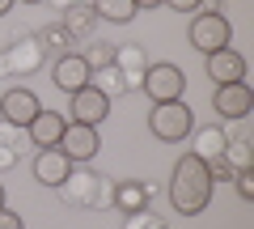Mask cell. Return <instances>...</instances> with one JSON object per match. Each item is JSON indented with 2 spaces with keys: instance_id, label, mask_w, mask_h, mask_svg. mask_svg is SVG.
<instances>
[{
  "instance_id": "44dd1931",
  "label": "cell",
  "mask_w": 254,
  "mask_h": 229,
  "mask_svg": "<svg viewBox=\"0 0 254 229\" xmlns=\"http://www.w3.org/2000/svg\"><path fill=\"white\" fill-rule=\"evenodd\" d=\"M233 183H237V195L242 200H254V170H237Z\"/></svg>"
},
{
  "instance_id": "4fadbf2b",
  "label": "cell",
  "mask_w": 254,
  "mask_h": 229,
  "mask_svg": "<svg viewBox=\"0 0 254 229\" xmlns=\"http://www.w3.org/2000/svg\"><path fill=\"white\" fill-rule=\"evenodd\" d=\"M225 145H229V132L220 128V119L216 123H195L190 128V153L199 157V161H220L225 157Z\"/></svg>"
},
{
  "instance_id": "9a60e30c",
  "label": "cell",
  "mask_w": 254,
  "mask_h": 229,
  "mask_svg": "<svg viewBox=\"0 0 254 229\" xmlns=\"http://www.w3.org/2000/svg\"><path fill=\"white\" fill-rule=\"evenodd\" d=\"M98 178H102V174H93L89 165H72V170H68V178L60 183V191L68 195L72 204H89L93 191H98Z\"/></svg>"
},
{
  "instance_id": "30bf717a",
  "label": "cell",
  "mask_w": 254,
  "mask_h": 229,
  "mask_svg": "<svg viewBox=\"0 0 254 229\" xmlns=\"http://www.w3.org/2000/svg\"><path fill=\"white\" fill-rule=\"evenodd\" d=\"M203 73H208V81H216V85L246 81V55L233 51V47H220V51L203 55Z\"/></svg>"
},
{
  "instance_id": "52a82bcc",
  "label": "cell",
  "mask_w": 254,
  "mask_h": 229,
  "mask_svg": "<svg viewBox=\"0 0 254 229\" xmlns=\"http://www.w3.org/2000/svg\"><path fill=\"white\" fill-rule=\"evenodd\" d=\"M212 110H216L220 119H250L254 110V89L246 81H229V85H216L212 89Z\"/></svg>"
},
{
  "instance_id": "5b68a950",
  "label": "cell",
  "mask_w": 254,
  "mask_h": 229,
  "mask_svg": "<svg viewBox=\"0 0 254 229\" xmlns=\"http://www.w3.org/2000/svg\"><path fill=\"white\" fill-rule=\"evenodd\" d=\"M106 115H110V93L102 89V85H85V89L68 93V119H72V123H89V128H98Z\"/></svg>"
},
{
  "instance_id": "83f0119b",
  "label": "cell",
  "mask_w": 254,
  "mask_h": 229,
  "mask_svg": "<svg viewBox=\"0 0 254 229\" xmlns=\"http://www.w3.org/2000/svg\"><path fill=\"white\" fill-rule=\"evenodd\" d=\"M0 208H4V183H0Z\"/></svg>"
},
{
  "instance_id": "8fae6325",
  "label": "cell",
  "mask_w": 254,
  "mask_h": 229,
  "mask_svg": "<svg viewBox=\"0 0 254 229\" xmlns=\"http://www.w3.org/2000/svg\"><path fill=\"white\" fill-rule=\"evenodd\" d=\"M64 128H68V115H60V110H38L34 119L26 123V140L34 149H55L64 136Z\"/></svg>"
},
{
  "instance_id": "7a4b0ae2",
  "label": "cell",
  "mask_w": 254,
  "mask_h": 229,
  "mask_svg": "<svg viewBox=\"0 0 254 229\" xmlns=\"http://www.w3.org/2000/svg\"><path fill=\"white\" fill-rule=\"evenodd\" d=\"M190 128H195V110L187 106V102H157L153 115H148V132H153L161 145H182V140L190 136Z\"/></svg>"
},
{
  "instance_id": "cb8c5ba5",
  "label": "cell",
  "mask_w": 254,
  "mask_h": 229,
  "mask_svg": "<svg viewBox=\"0 0 254 229\" xmlns=\"http://www.w3.org/2000/svg\"><path fill=\"white\" fill-rule=\"evenodd\" d=\"M161 4H170L174 13H195V9L203 4V0H161Z\"/></svg>"
},
{
  "instance_id": "f1b7e54d",
  "label": "cell",
  "mask_w": 254,
  "mask_h": 229,
  "mask_svg": "<svg viewBox=\"0 0 254 229\" xmlns=\"http://www.w3.org/2000/svg\"><path fill=\"white\" fill-rule=\"evenodd\" d=\"M21 4H43V0H21Z\"/></svg>"
},
{
  "instance_id": "ba28073f",
  "label": "cell",
  "mask_w": 254,
  "mask_h": 229,
  "mask_svg": "<svg viewBox=\"0 0 254 229\" xmlns=\"http://www.w3.org/2000/svg\"><path fill=\"white\" fill-rule=\"evenodd\" d=\"M38 110H43V102H38L34 89H26V85H13L9 93H0V119L13 123V128L26 132V123L34 119Z\"/></svg>"
},
{
  "instance_id": "9c48e42d",
  "label": "cell",
  "mask_w": 254,
  "mask_h": 229,
  "mask_svg": "<svg viewBox=\"0 0 254 229\" xmlns=\"http://www.w3.org/2000/svg\"><path fill=\"white\" fill-rule=\"evenodd\" d=\"M51 81H55V89L76 93V89H85V85H93V73H89V64H85L81 51H64L60 60H55V68H51Z\"/></svg>"
},
{
  "instance_id": "484cf974",
  "label": "cell",
  "mask_w": 254,
  "mask_h": 229,
  "mask_svg": "<svg viewBox=\"0 0 254 229\" xmlns=\"http://www.w3.org/2000/svg\"><path fill=\"white\" fill-rule=\"evenodd\" d=\"M51 4H55V9H60V13H64V9H72L76 0H51Z\"/></svg>"
},
{
  "instance_id": "2e32d148",
  "label": "cell",
  "mask_w": 254,
  "mask_h": 229,
  "mask_svg": "<svg viewBox=\"0 0 254 229\" xmlns=\"http://www.w3.org/2000/svg\"><path fill=\"white\" fill-rule=\"evenodd\" d=\"M93 21H98V13H93L89 4H85V0H76L72 9H64V34L81 43V38L93 30Z\"/></svg>"
},
{
  "instance_id": "ac0fdd59",
  "label": "cell",
  "mask_w": 254,
  "mask_h": 229,
  "mask_svg": "<svg viewBox=\"0 0 254 229\" xmlns=\"http://www.w3.org/2000/svg\"><path fill=\"white\" fill-rule=\"evenodd\" d=\"M225 165L229 170H254V145L246 136H229V145H225Z\"/></svg>"
},
{
  "instance_id": "e0dca14e",
  "label": "cell",
  "mask_w": 254,
  "mask_h": 229,
  "mask_svg": "<svg viewBox=\"0 0 254 229\" xmlns=\"http://www.w3.org/2000/svg\"><path fill=\"white\" fill-rule=\"evenodd\" d=\"M89 9L98 13V21H115V26H127L140 13L131 0H89Z\"/></svg>"
},
{
  "instance_id": "ffe728a7",
  "label": "cell",
  "mask_w": 254,
  "mask_h": 229,
  "mask_svg": "<svg viewBox=\"0 0 254 229\" xmlns=\"http://www.w3.org/2000/svg\"><path fill=\"white\" fill-rule=\"evenodd\" d=\"M85 64H89L93 76H98V73H110V68H115V43H93V47H85Z\"/></svg>"
},
{
  "instance_id": "5bb4252c",
  "label": "cell",
  "mask_w": 254,
  "mask_h": 229,
  "mask_svg": "<svg viewBox=\"0 0 254 229\" xmlns=\"http://www.w3.org/2000/svg\"><path fill=\"white\" fill-rule=\"evenodd\" d=\"M68 170H72V161H68L64 149H38V157H34V183L60 191V183L68 178Z\"/></svg>"
},
{
  "instance_id": "d4e9b609",
  "label": "cell",
  "mask_w": 254,
  "mask_h": 229,
  "mask_svg": "<svg viewBox=\"0 0 254 229\" xmlns=\"http://www.w3.org/2000/svg\"><path fill=\"white\" fill-rule=\"evenodd\" d=\"M131 4H136V9H157L161 0H131Z\"/></svg>"
},
{
  "instance_id": "7c38bea8",
  "label": "cell",
  "mask_w": 254,
  "mask_h": 229,
  "mask_svg": "<svg viewBox=\"0 0 254 229\" xmlns=\"http://www.w3.org/2000/svg\"><path fill=\"white\" fill-rule=\"evenodd\" d=\"M43 55H47V47H43V38H38V34L13 38V47L4 51L0 68H9V73H34V68L43 64Z\"/></svg>"
},
{
  "instance_id": "4316f807",
  "label": "cell",
  "mask_w": 254,
  "mask_h": 229,
  "mask_svg": "<svg viewBox=\"0 0 254 229\" xmlns=\"http://www.w3.org/2000/svg\"><path fill=\"white\" fill-rule=\"evenodd\" d=\"M13 4H17V0H0V17H4V13H9Z\"/></svg>"
},
{
  "instance_id": "603a6c76",
  "label": "cell",
  "mask_w": 254,
  "mask_h": 229,
  "mask_svg": "<svg viewBox=\"0 0 254 229\" xmlns=\"http://www.w3.org/2000/svg\"><path fill=\"white\" fill-rule=\"evenodd\" d=\"M17 157H21V149L0 145V174H4V170H13V165H17Z\"/></svg>"
},
{
  "instance_id": "3957f363",
  "label": "cell",
  "mask_w": 254,
  "mask_h": 229,
  "mask_svg": "<svg viewBox=\"0 0 254 229\" xmlns=\"http://www.w3.org/2000/svg\"><path fill=\"white\" fill-rule=\"evenodd\" d=\"M140 89L157 102H178L182 93H187V73H182L178 64H148L144 76H140Z\"/></svg>"
},
{
  "instance_id": "d6986e66",
  "label": "cell",
  "mask_w": 254,
  "mask_h": 229,
  "mask_svg": "<svg viewBox=\"0 0 254 229\" xmlns=\"http://www.w3.org/2000/svg\"><path fill=\"white\" fill-rule=\"evenodd\" d=\"M115 208H119V212H140V208H148V187H144V183H119Z\"/></svg>"
},
{
  "instance_id": "6da1fadb",
  "label": "cell",
  "mask_w": 254,
  "mask_h": 229,
  "mask_svg": "<svg viewBox=\"0 0 254 229\" xmlns=\"http://www.w3.org/2000/svg\"><path fill=\"white\" fill-rule=\"evenodd\" d=\"M212 200V174H208V161H199L195 153H182L174 161V174H170V204L178 217H199Z\"/></svg>"
},
{
  "instance_id": "277c9868",
  "label": "cell",
  "mask_w": 254,
  "mask_h": 229,
  "mask_svg": "<svg viewBox=\"0 0 254 229\" xmlns=\"http://www.w3.org/2000/svg\"><path fill=\"white\" fill-rule=\"evenodd\" d=\"M187 34H190V47H195L199 55H212V51H220V47H229L233 26H229L225 13H195Z\"/></svg>"
},
{
  "instance_id": "8992f818",
  "label": "cell",
  "mask_w": 254,
  "mask_h": 229,
  "mask_svg": "<svg viewBox=\"0 0 254 229\" xmlns=\"http://www.w3.org/2000/svg\"><path fill=\"white\" fill-rule=\"evenodd\" d=\"M55 149H64L72 165H89L93 157L102 153V136H98V128H89V123H72L68 119V128H64V136H60Z\"/></svg>"
},
{
  "instance_id": "7402d4cb",
  "label": "cell",
  "mask_w": 254,
  "mask_h": 229,
  "mask_svg": "<svg viewBox=\"0 0 254 229\" xmlns=\"http://www.w3.org/2000/svg\"><path fill=\"white\" fill-rule=\"evenodd\" d=\"M0 229H26V221H21V212H13L9 204L0 208Z\"/></svg>"
}]
</instances>
